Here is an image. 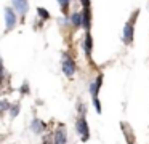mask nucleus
<instances>
[{
  "label": "nucleus",
  "instance_id": "obj_13",
  "mask_svg": "<svg viewBox=\"0 0 149 144\" xmlns=\"http://www.w3.org/2000/svg\"><path fill=\"white\" fill-rule=\"evenodd\" d=\"M58 3H59V6L63 8V13L68 11V8H69V0H58Z\"/></svg>",
  "mask_w": 149,
  "mask_h": 144
},
{
  "label": "nucleus",
  "instance_id": "obj_5",
  "mask_svg": "<svg viewBox=\"0 0 149 144\" xmlns=\"http://www.w3.org/2000/svg\"><path fill=\"white\" fill-rule=\"evenodd\" d=\"M53 144H68V138H66V127L63 123H59L58 127H56Z\"/></svg>",
  "mask_w": 149,
  "mask_h": 144
},
{
  "label": "nucleus",
  "instance_id": "obj_7",
  "mask_svg": "<svg viewBox=\"0 0 149 144\" xmlns=\"http://www.w3.org/2000/svg\"><path fill=\"white\" fill-rule=\"evenodd\" d=\"M11 2H13L15 10H16L19 15H26V13L29 11V3H27V0H11Z\"/></svg>",
  "mask_w": 149,
  "mask_h": 144
},
{
  "label": "nucleus",
  "instance_id": "obj_17",
  "mask_svg": "<svg viewBox=\"0 0 149 144\" xmlns=\"http://www.w3.org/2000/svg\"><path fill=\"white\" fill-rule=\"evenodd\" d=\"M43 144H52V143H50V139H45V141H43Z\"/></svg>",
  "mask_w": 149,
  "mask_h": 144
},
{
  "label": "nucleus",
  "instance_id": "obj_4",
  "mask_svg": "<svg viewBox=\"0 0 149 144\" xmlns=\"http://www.w3.org/2000/svg\"><path fill=\"white\" fill-rule=\"evenodd\" d=\"M75 63L69 54H63V72L66 74L68 77H72L75 74Z\"/></svg>",
  "mask_w": 149,
  "mask_h": 144
},
{
  "label": "nucleus",
  "instance_id": "obj_1",
  "mask_svg": "<svg viewBox=\"0 0 149 144\" xmlns=\"http://www.w3.org/2000/svg\"><path fill=\"white\" fill-rule=\"evenodd\" d=\"M101 83H103V74H100L96 77V80L93 83H90V88H88V91L91 95V99H93V106H95L98 114H101V104H100V99H98V93L101 90Z\"/></svg>",
  "mask_w": 149,
  "mask_h": 144
},
{
  "label": "nucleus",
  "instance_id": "obj_3",
  "mask_svg": "<svg viewBox=\"0 0 149 144\" xmlns=\"http://www.w3.org/2000/svg\"><path fill=\"white\" fill-rule=\"evenodd\" d=\"M75 131L82 136V141L90 139V128H88V123H87V118H85L84 112H82V115L75 122Z\"/></svg>",
  "mask_w": 149,
  "mask_h": 144
},
{
  "label": "nucleus",
  "instance_id": "obj_8",
  "mask_svg": "<svg viewBox=\"0 0 149 144\" xmlns=\"http://www.w3.org/2000/svg\"><path fill=\"white\" fill-rule=\"evenodd\" d=\"M71 21L74 27H82L84 26V13H72Z\"/></svg>",
  "mask_w": 149,
  "mask_h": 144
},
{
  "label": "nucleus",
  "instance_id": "obj_12",
  "mask_svg": "<svg viewBox=\"0 0 149 144\" xmlns=\"http://www.w3.org/2000/svg\"><path fill=\"white\" fill-rule=\"evenodd\" d=\"M37 15H39V16H40V18H42V19H48V18H50L48 11H47L45 8H39V10H37Z\"/></svg>",
  "mask_w": 149,
  "mask_h": 144
},
{
  "label": "nucleus",
  "instance_id": "obj_2",
  "mask_svg": "<svg viewBox=\"0 0 149 144\" xmlns=\"http://www.w3.org/2000/svg\"><path fill=\"white\" fill-rule=\"evenodd\" d=\"M138 15H139V11L136 10V11L132 15V18L127 21L125 27H123V42H125L127 45H130L133 42V34H135V21H136V18H138Z\"/></svg>",
  "mask_w": 149,
  "mask_h": 144
},
{
  "label": "nucleus",
  "instance_id": "obj_14",
  "mask_svg": "<svg viewBox=\"0 0 149 144\" xmlns=\"http://www.w3.org/2000/svg\"><path fill=\"white\" fill-rule=\"evenodd\" d=\"M18 111H19V104H16L15 107H11V117H16V115H18Z\"/></svg>",
  "mask_w": 149,
  "mask_h": 144
},
{
  "label": "nucleus",
  "instance_id": "obj_16",
  "mask_svg": "<svg viewBox=\"0 0 149 144\" xmlns=\"http://www.w3.org/2000/svg\"><path fill=\"white\" fill-rule=\"evenodd\" d=\"M7 107H8V102L3 101V102H2V111H7Z\"/></svg>",
  "mask_w": 149,
  "mask_h": 144
},
{
  "label": "nucleus",
  "instance_id": "obj_15",
  "mask_svg": "<svg viewBox=\"0 0 149 144\" xmlns=\"http://www.w3.org/2000/svg\"><path fill=\"white\" fill-rule=\"evenodd\" d=\"M80 3L84 8H90V0H80Z\"/></svg>",
  "mask_w": 149,
  "mask_h": 144
},
{
  "label": "nucleus",
  "instance_id": "obj_10",
  "mask_svg": "<svg viewBox=\"0 0 149 144\" xmlns=\"http://www.w3.org/2000/svg\"><path fill=\"white\" fill-rule=\"evenodd\" d=\"M93 42H91V34H90V31H87V34H85V53L90 56L91 54V50H93Z\"/></svg>",
  "mask_w": 149,
  "mask_h": 144
},
{
  "label": "nucleus",
  "instance_id": "obj_11",
  "mask_svg": "<svg viewBox=\"0 0 149 144\" xmlns=\"http://www.w3.org/2000/svg\"><path fill=\"white\" fill-rule=\"evenodd\" d=\"M82 13H84V27L85 29H87V31H90V24H91V22H90V8H84V11H82Z\"/></svg>",
  "mask_w": 149,
  "mask_h": 144
},
{
  "label": "nucleus",
  "instance_id": "obj_6",
  "mask_svg": "<svg viewBox=\"0 0 149 144\" xmlns=\"http://www.w3.org/2000/svg\"><path fill=\"white\" fill-rule=\"evenodd\" d=\"M5 22H7V31H11L16 26V15L11 8H5Z\"/></svg>",
  "mask_w": 149,
  "mask_h": 144
},
{
  "label": "nucleus",
  "instance_id": "obj_9",
  "mask_svg": "<svg viewBox=\"0 0 149 144\" xmlns=\"http://www.w3.org/2000/svg\"><path fill=\"white\" fill-rule=\"evenodd\" d=\"M31 128H32L34 133L39 134V133H42V131L45 130V123H43L40 118H34V120H32V125H31Z\"/></svg>",
  "mask_w": 149,
  "mask_h": 144
}]
</instances>
